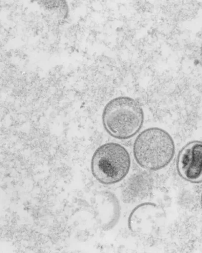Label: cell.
<instances>
[{"label": "cell", "mask_w": 202, "mask_h": 253, "mask_svg": "<svg viewBox=\"0 0 202 253\" xmlns=\"http://www.w3.org/2000/svg\"><path fill=\"white\" fill-rule=\"evenodd\" d=\"M144 112L140 103L128 96L115 98L105 105L102 122L106 131L119 140L132 138L141 129Z\"/></svg>", "instance_id": "obj_1"}, {"label": "cell", "mask_w": 202, "mask_h": 253, "mask_svg": "<svg viewBox=\"0 0 202 253\" xmlns=\"http://www.w3.org/2000/svg\"><path fill=\"white\" fill-rule=\"evenodd\" d=\"M175 147L170 135L165 130L153 127L141 132L133 146L134 158L145 169L157 171L168 166L174 158Z\"/></svg>", "instance_id": "obj_2"}, {"label": "cell", "mask_w": 202, "mask_h": 253, "mask_svg": "<svg viewBox=\"0 0 202 253\" xmlns=\"http://www.w3.org/2000/svg\"><path fill=\"white\" fill-rule=\"evenodd\" d=\"M131 159L125 147L115 142L101 145L91 160L93 176L100 183L112 185L122 181L129 174Z\"/></svg>", "instance_id": "obj_3"}, {"label": "cell", "mask_w": 202, "mask_h": 253, "mask_svg": "<svg viewBox=\"0 0 202 253\" xmlns=\"http://www.w3.org/2000/svg\"><path fill=\"white\" fill-rule=\"evenodd\" d=\"M176 170L178 175L188 182H202V141L191 142L181 149L177 157Z\"/></svg>", "instance_id": "obj_4"}, {"label": "cell", "mask_w": 202, "mask_h": 253, "mask_svg": "<svg viewBox=\"0 0 202 253\" xmlns=\"http://www.w3.org/2000/svg\"><path fill=\"white\" fill-rule=\"evenodd\" d=\"M201 206H202V195H201Z\"/></svg>", "instance_id": "obj_5"}]
</instances>
